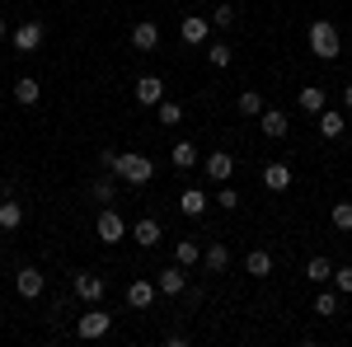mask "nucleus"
Listing matches in <instances>:
<instances>
[{"label":"nucleus","mask_w":352,"mask_h":347,"mask_svg":"<svg viewBox=\"0 0 352 347\" xmlns=\"http://www.w3.org/2000/svg\"><path fill=\"white\" fill-rule=\"evenodd\" d=\"M305 43H310V52L320 56V61H338V52H343V33H338L333 19H315V24L305 28Z\"/></svg>","instance_id":"f257e3e1"},{"label":"nucleus","mask_w":352,"mask_h":347,"mask_svg":"<svg viewBox=\"0 0 352 347\" xmlns=\"http://www.w3.org/2000/svg\"><path fill=\"white\" fill-rule=\"evenodd\" d=\"M109 174H118V183H132V188H146L155 179V164L146 160L141 150H118V160H113Z\"/></svg>","instance_id":"f03ea898"},{"label":"nucleus","mask_w":352,"mask_h":347,"mask_svg":"<svg viewBox=\"0 0 352 347\" xmlns=\"http://www.w3.org/2000/svg\"><path fill=\"white\" fill-rule=\"evenodd\" d=\"M104 291H109V282L99 277V272H71V295L80 300V305H99L104 300Z\"/></svg>","instance_id":"7ed1b4c3"},{"label":"nucleus","mask_w":352,"mask_h":347,"mask_svg":"<svg viewBox=\"0 0 352 347\" xmlns=\"http://www.w3.org/2000/svg\"><path fill=\"white\" fill-rule=\"evenodd\" d=\"M76 333H80V338H109L113 333V315L104 310V305H85V315L76 320Z\"/></svg>","instance_id":"20e7f679"},{"label":"nucleus","mask_w":352,"mask_h":347,"mask_svg":"<svg viewBox=\"0 0 352 347\" xmlns=\"http://www.w3.org/2000/svg\"><path fill=\"white\" fill-rule=\"evenodd\" d=\"M94 240H99V244H122V240H127V221L113 212V207H99V221H94Z\"/></svg>","instance_id":"39448f33"},{"label":"nucleus","mask_w":352,"mask_h":347,"mask_svg":"<svg viewBox=\"0 0 352 347\" xmlns=\"http://www.w3.org/2000/svg\"><path fill=\"white\" fill-rule=\"evenodd\" d=\"M179 38L188 47H207L212 43V14H184L179 19Z\"/></svg>","instance_id":"423d86ee"},{"label":"nucleus","mask_w":352,"mask_h":347,"mask_svg":"<svg viewBox=\"0 0 352 347\" xmlns=\"http://www.w3.org/2000/svg\"><path fill=\"white\" fill-rule=\"evenodd\" d=\"M43 38H47V24L33 14V19H24V24H14V52H38L43 47Z\"/></svg>","instance_id":"0eeeda50"},{"label":"nucleus","mask_w":352,"mask_h":347,"mask_svg":"<svg viewBox=\"0 0 352 347\" xmlns=\"http://www.w3.org/2000/svg\"><path fill=\"white\" fill-rule=\"evenodd\" d=\"M89 202H99V207H113L118 202V174H109V169H99L94 179H89Z\"/></svg>","instance_id":"6e6552de"},{"label":"nucleus","mask_w":352,"mask_h":347,"mask_svg":"<svg viewBox=\"0 0 352 347\" xmlns=\"http://www.w3.org/2000/svg\"><path fill=\"white\" fill-rule=\"evenodd\" d=\"M43 291H47V277H43L38 267H19V272H14V295H19V300H38Z\"/></svg>","instance_id":"1a4fd4ad"},{"label":"nucleus","mask_w":352,"mask_h":347,"mask_svg":"<svg viewBox=\"0 0 352 347\" xmlns=\"http://www.w3.org/2000/svg\"><path fill=\"white\" fill-rule=\"evenodd\" d=\"M202 174H207L212 183H230V179H235V155H230V150H212V155L202 160Z\"/></svg>","instance_id":"9d476101"},{"label":"nucleus","mask_w":352,"mask_h":347,"mask_svg":"<svg viewBox=\"0 0 352 347\" xmlns=\"http://www.w3.org/2000/svg\"><path fill=\"white\" fill-rule=\"evenodd\" d=\"M155 295H160L155 277H132V282H127V305H132V310H151Z\"/></svg>","instance_id":"9b49d317"},{"label":"nucleus","mask_w":352,"mask_h":347,"mask_svg":"<svg viewBox=\"0 0 352 347\" xmlns=\"http://www.w3.org/2000/svg\"><path fill=\"white\" fill-rule=\"evenodd\" d=\"M230 263H235V254H230V244H226V240H212L207 249H202V267H207L212 277L230 272Z\"/></svg>","instance_id":"f8f14e48"},{"label":"nucleus","mask_w":352,"mask_h":347,"mask_svg":"<svg viewBox=\"0 0 352 347\" xmlns=\"http://www.w3.org/2000/svg\"><path fill=\"white\" fill-rule=\"evenodd\" d=\"M155 287H160V295H184V291H188V267H184V263H169V267H160Z\"/></svg>","instance_id":"ddd939ff"},{"label":"nucleus","mask_w":352,"mask_h":347,"mask_svg":"<svg viewBox=\"0 0 352 347\" xmlns=\"http://www.w3.org/2000/svg\"><path fill=\"white\" fill-rule=\"evenodd\" d=\"M132 99L141 108H155L164 99V80L160 76H136V85H132Z\"/></svg>","instance_id":"4468645a"},{"label":"nucleus","mask_w":352,"mask_h":347,"mask_svg":"<svg viewBox=\"0 0 352 347\" xmlns=\"http://www.w3.org/2000/svg\"><path fill=\"white\" fill-rule=\"evenodd\" d=\"M258 132L268 136V141H282V136L292 132V122H287L282 108H263V113H258Z\"/></svg>","instance_id":"2eb2a0df"},{"label":"nucleus","mask_w":352,"mask_h":347,"mask_svg":"<svg viewBox=\"0 0 352 347\" xmlns=\"http://www.w3.org/2000/svg\"><path fill=\"white\" fill-rule=\"evenodd\" d=\"M315 127H320L324 141H338V136L348 132V113H343V108H324V113L315 117Z\"/></svg>","instance_id":"dca6fc26"},{"label":"nucleus","mask_w":352,"mask_h":347,"mask_svg":"<svg viewBox=\"0 0 352 347\" xmlns=\"http://www.w3.org/2000/svg\"><path fill=\"white\" fill-rule=\"evenodd\" d=\"M179 212L188 216V221H197V216L212 212V197H207L202 188H184V192H179Z\"/></svg>","instance_id":"f3484780"},{"label":"nucleus","mask_w":352,"mask_h":347,"mask_svg":"<svg viewBox=\"0 0 352 347\" xmlns=\"http://www.w3.org/2000/svg\"><path fill=\"white\" fill-rule=\"evenodd\" d=\"M132 240L141 244V249H155V244L164 240V225L155 221V216H141V221L132 225Z\"/></svg>","instance_id":"a211bd4d"},{"label":"nucleus","mask_w":352,"mask_h":347,"mask_svg":"<svg viewBox=\"0 0 352 347\" xmlns=\"http://www.w3.org/2000/svg\"><path fill=\"white\" fill-rule=\"evenodd\" d=\"M296 108L310 113V117H320V113L329 108V94L320 89V85H305V89H296Z\"/></svg>","instance_id":"6ab92c4d"},{"label":"nucleus","mask_w":352,"mask_h":347,"mask_svg":"<svg viewBox=\"0 0 352 347\" xmlns=\"http://www.w3.org/2000/svg\"><path fill=\"white\" fill-rule=\"evenodd\" d=\"M263 188H268V192H287V188H292V164H263Z\"/></svg>","instance_id":"aec40b11"},{"label":"nucleus","mask_w":352,"mask_h":347,"mask_svg":"<svg viewBox=\"0 0 352 347\" xmlns=\"http://www.w3.org/2000/svg\"><path fill=\"white\" fill-rule=\"evenodd\" d=\"M132 47L136 52H155V47H160V28L151 24V19H141V24L132 28Z\"/></svg>","instance_id":"412c9836"},{"label":"nucleus","mask_w":352,"mask_h":347,"mask_svg":"<svg viewBox=\"0 0 352 347\" xmlns=\"http://www.w3.org/2000/svg\"><path fill=\"white\" fill-rule=\"evenodd\" d=\"M169 164H174V169H197V164H202V150H197L192 141H179V146L169 150Z\"/></svg>","instance_id":"4be33fe9"},{"label":"nucleus","mask_w":352,"mask_h":347,"mask_svg":"<svg viewBox=\"0 0 352 347\" xmlns=\"http://www.w3.org/2000/svg\"><path fill=\"white\" fill-rule=\"evenodd\" d=\"M174 263L197 267V263H202V244L192 240V235H184V240H174Z\"/></svg>","instance_id":"5701e85b"},{"label":"nucleus","mask_w":352,"mask_h":347,"mask_svg":"<svg viewBox=\"0 0 352 347\" xmlns=\"http://www.w3.org/2000/svg\"><path fill=\"white\" fill-rule=\"evenodd\" d=\"M38 99H43V85L33 80V76H19V80H14V104L33 108V104H38Z\"/></svg>","instance_id":"b1692460"},{"label":"nucleus","mask_w":352,"mask_h":347,"mask_svg":"<svg viewBox=\"0 0 352 347\" xmlns=\"http://www.w3.org/2000/svg\"><path fill=\"white\" fill-rule=\"evenodd\" d=\"M24 202H14V197H10V202H0V225H5V235H14V230H19V225H24Z\"/></svg>","instance_id":"393cba45"},{"label":"nucleus","mask_w":352,"mask_h":347,"mask_svg":"<svg viewBox=\"0 0 352 347\" xmlns=\"http://www.w3.org/2000/svg\"><path fill=\"white\" fill-rule=\"evenodd\" d=\"M244 272H249V277H272V254H268V249L244 254Z\"/></svg>","instance_id":"a878e982"},{"label":"nucleus","mask_w":352,"mask_h":347,"mask_svg":"<svg viewBox=\"0 0 352 347\" xmlns=\"http://www.w3.org/2000/svg\"><path fill=\"white\" fill-rule=\"evenodd\" d=\"M305 277H310L315 287H324V282H333V263H329L324 254H315V258L305 263Z\"/></svg>","instance_id":"bb28decb"},{"label":"nucleus","mask_w":352,"mask_h":347,"mask_svg":"<svg viewBox=\"0 0 352 347\" xmlns=\"http://www.w3.org/2000/svg\"><path fill=\"white\" fill-rule=\"evenodd\" d=\"M235 108H240V117H258V113H263V94H258V89H240V99H235Z\"/></svg>","instance_id":"cd10ccee"},{"label":"nucleus","mask_w":352,"mask_h":347,"mask_svg":"<svg viewBox=\"0 0 352 347\" xmlns=\"http://www.w3.org/2000/svg\"><path fill=\"white\" fill-rule=\"evenodd\" d=\"M235 24H240V10H235L230 0H221L217 10H212V28H226V33H230Z\"/></svg>","instance_id":"c85d7f7f"},{"label":"nucleus","mask_w":352,"mask_h":347,"mask_svg":"<svg viewBox=\"0 0 352 347\" xmlns=\"http://www.w3.org/2000/svg\"><path fill=\"white\" fill-rule=\"evenodd\" d=\"M155 117H160V127H179V122H184V104L160 99V104H155Z\"/></svg>","instance_id":"c756f323"},{"label":"nucleus","mask_w":352,"mask_h":347,"mask_svg":"<svg viewBox=\"0 0 352 347\" xmlns=\"http://www.w3.org/2000/svg\"><path fill=\"white\" fill-rule=\"evenodd\" d=\"M329 225L343 230V235H352V202H333V207H329Z\"/></svg>","instance_id":"7c9ffc66"},{"label":"nucleus","mask_w":352,"mask_h":347,"mask_svg":"<svg viewBox=\"0 0 352 347\" xmlns=\"http://www.w3.org/2000/svg\"><path fill=\"white\" fill-rule=\"evenodd\" d=\"M207 61H212L217 71H226V66L235 61V47H230V43H207Z\"/></svg>","instance_id":"2f4dec72"},{"label":"nucleus","mask_w":352,"mask_h":347,"mask_svg":"<svg viewBox=\"0 0 352 347\" xmlns=\"http://www.w3.org/2000/svg\"><path fill=\"white\" fill-rule=\"evenodd\" d=\"M212 202H217L221 212H240V192L230 183H217V197H212Z\"/></svg>","instance_id":"473e14b6"},{"label":"nucleus","mask_w":352,"mask_h":347,"mask_svg":"<svg viewBox=\"0 0 352 347\" xmlns=\"http://www.w3.org/2000/svg\"><path fill=\"white\" fill-rule=\"evenodd\" d=\"M315 315H320V320L338 315V291H315Z\"/></svg>","instance_id":"72a5a7b5"},{"label":"nucleus","mask_w":352,"mask_h":347,"mask_svg":"<svg viewBox=\"0 0 352 347\" xmlns=\"http://www.w3.org/2000/svg\"><path fill=\"white\" fill-rule=\"evenodd\" d=\"M333 291L352 295V267H333Z\"/></svg>","instance_id":"f704fd0d"},{"label":"nucleus","mask_w":352,"mask_h":347,"mask_svg":"<svg viewBox=\"0 0 352 347\" xmlns=\"http://www.w3.org/2000/svg\"><path fill=\"white\" fill-rule=\"evenodd\" d=\"M184 300H188V310H197V305H202V287H192V282H188V291H184Z\"/></svg>","instance_id":"c9c22d12"},{"label":"nucleus","mask_w":352,"mask_h":347,"mask_svg":"<svg viewBox=\"0 0 352 347\" xmlns=\"http://www.w3.org/2000/svg\"><path fill=\"white\" fill-rule=\"evenodd\" d=\"M113 160H118V150H113V146H104V150H99V169H113Z\"/></svg>","instance_id":"e433bc0d"},{"label":"nucleus","mask_w":352,"mask_h":347,"mask_svg":"<svg viewBox=\"0 0 352 347\" xmlns=\"http://www.w3.org/2000/svg\"><path fill=\"white\" fill-rule=\"evenodd\" d=\"M338 108H343V113H352V85L343 89V99H338Z\"/></svg>","instance_id":"4c0bfd02"},{"label":"nucleus","mask_w":352,"mask_h":347,"mask_svg":"<svg viewBox=\"0 0 352 347\" xmlns=\"http://www.w3.org/2000/svg\"><path fill=\"white\" fill-rule=\"evenodd\" d=\"M5 38H10V19L0 14V43H5Z\"/></svg>","instance_id":"58836bf2"},{"label":"nucleus","mask_w":352,"mask_h":347,"mask_svg":"<svg viewBox=\"0 0 352 347\" xmlns=\"http://www.w3.org/2000/svg\"><path fill=\"white\" fill-rule=\"evenodd\" d=\"M0 235H5V225H0Z\"/></svg>","instance_id":"ea45409f"}]
</instances>
